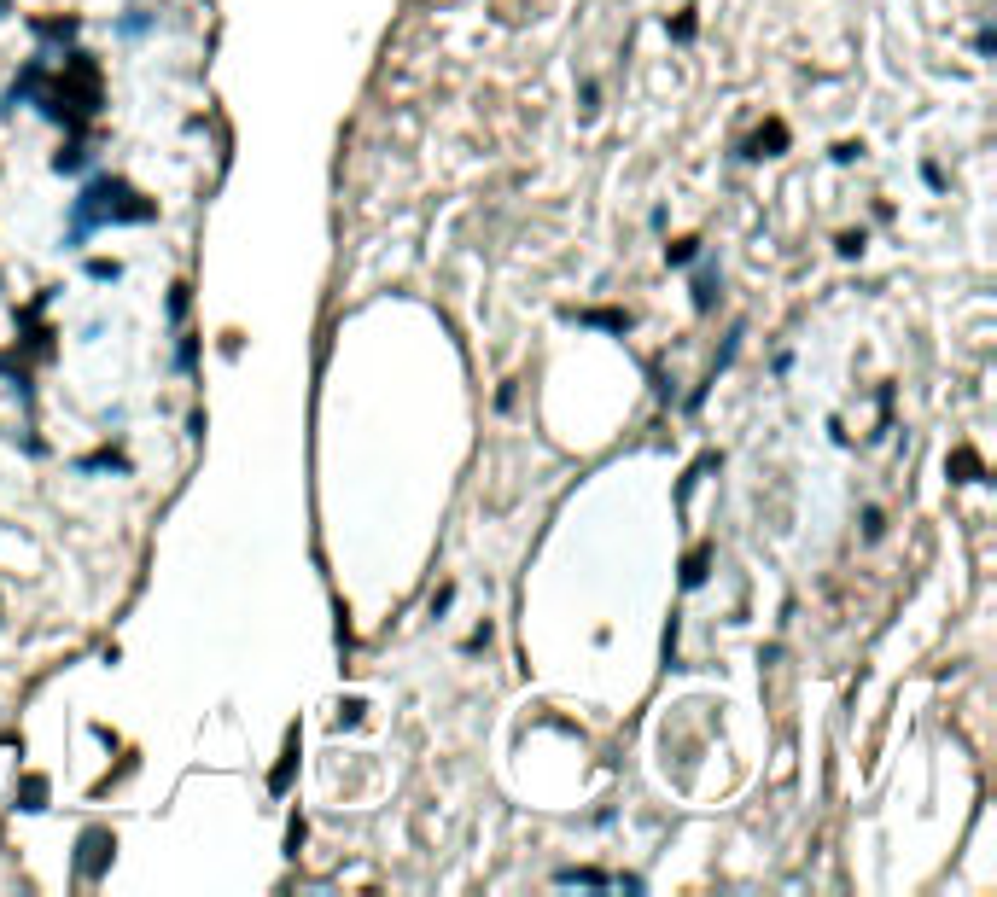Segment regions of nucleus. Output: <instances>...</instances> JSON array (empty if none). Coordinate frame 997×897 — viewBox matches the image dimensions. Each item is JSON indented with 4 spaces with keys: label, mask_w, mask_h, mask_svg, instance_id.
I'll return each mask as SVG.
<instances>
[{
    "label": "nucleus",
    "mask_w": 997,
    "mask_h": 897,
    "mask_svg": "<svg viewBox=\"0 0 997 897\" xmlns=\"http://www.w3.org/2000/svg\"><path fill=\"white\" fill-rule=\"evenodd\" d=\"M782 146H788V129H782V123H770V129H758V134H753V146H747V158H776V152H782Z\"/></svg>",
    "instance_id": "obj_4"
},
{
    "label": "nucleus",
    "mask_w": 997,
    "mask_h": 897,
    "mask_svg": "<svg viewBox=\"0 0 997 897\" xmlns=\"http://www.w3.org/2000/svg\"><path fill=\"white\" fill-rule=\"evenodd\" d=\"M951 472H963V478H974V472H980V461H974V455H968V449H963V455H957V461H951Z\"/></svg>",
    "instance_id": "obj_10"
},
{
    "label": "nucleus",
    "mask_w": 997,
    "mask_h": 897,
    "mask_svg": "<svg viewBox=\"0 0 997 897\" xmlns=\"http://www.w3.org/2000/svg\"><path fill=\"white\" fill-rule=\"evenodd\" d=\"M0 12H6V0H0Z\"/></svg>",
    "instance_id": "obj_12"
},
{
    "label": "nucleus",
    "mask_w": 997,
    "mask_h": 897,
    "mask_svg": "<svg viewBox=\"0 0 997 897\" xmlns=\"http://www.w3.org/2000/svg\"><path fill=\"white\" fill-rule=\"evenodd\" d=\"M560 886H607L601 868H560Z\"/></svg>",
    "instance_id": "obj_5"
},
{
    "label": "nucleus",
    "mask_w": 997,
    "mask_h": 897,
    "mask_svg": "<svg viewBox=\"0 0 997 897\" xmlns=\"http://www.w3.org/2000/svg\"><path fill=\"white\" fill-rule=\"evenodd\" d=\"M105 863H111V833H105V828H88V833H82V874L94 880Z\"/></svg>",
    "instance_id": "obj_3"
},
{
    "label": "nucleus",
    "mask_w": 997,
    "mask_h": 897,
    "mask_svg": "<svg viewBox=\"0 0 997 897\" xmlns=\"http://www.w3.org/2000/svg\"><path fill=\"white\" fill-rule=\"evenodd\" d=\"M88 274H94V280H117L123 268H117V263H88Z\"/></svg>",
    "instance_id": "obj_11"
},
{
    "label": "nucleus",
    "mask_w": 997,
    "mask_h": 897,
    "mask_svg": "<svg viewBox=\"0 0 997 897\" xmlns=\"http://www.w3.org/2000/svg\"><path fill=\"white\" fill-rule=\"evenodd\" d=\"M712 298H718V274L706 268V274L694 280V309H712Z\"/></svg>",
    "instance_id": "obj_6"
},
{
    "label": "nucleus",
    "mask_w": 997,
    "mask_h": 897,
    "mask_svg": "<svg viewBox=\"0 0 997 897\" xmlns=\"http://www.w3.org/2000/svg\"><path fill=\"white\" fill-rule=\"evenodd\" d=\"M152 216H158L152 199H140L135 187H123L117 175H100L82 199L70 204V245H82L100 222H152Z\"/></svg>",
    "instance_id": "obj_1"
},
{
    "label": "nucleus",
    "mask_w": 997,
    "mask_h": 897,
    "mask_svg": "<svg viewBox=\"0 0 997 897\" xmlns=\"http://www.w3.org/2000/svg\"><path fill=\"white\" fill-rule=\"evenodd\" d=\"M683 583H688V589H700V583H706V548H694V554H688Z\"/></svg>",
    "instance_id": "obj_8"
},
{
    "label": "nucleus",
    "mask_w": 997,
    "mask_h": 897,
    "mask_svg": "<svg viewBox=\"0 0 997 897\" xmlns=\"http://www.w3.org/2000/svg\"><path fill=\"white\" fill-rule=\"evenodd\" d=\"M665 263H671V268L694 263V239H677V245H665Z\"/></svg>",
    "instance_id": "obj_9"
},
{
    "label": "nucleus",
    "mask_w": 997,
    "mask_h": 897,
    "mask_svg": "<svg viewBox=\"0 0 997 897\" xmlns=\"http://www.w3.org/2000/svg\"><path fill=\"white\" fill-rule=\"evenodd\" d=\"M35 105L53 117V123H70V129H82L94 111H100V65L88 59V53H70L65 70H59V82H47Z\"/></svg>",
    "instance_id": "obj_2"
},
{
    "label": "nucleus",
    "mask_w": 997,
    "mask_h": 897,
    "mask_svg": "<svg viewBox=\"0 0 997 897\" xmlns=\"http://www.w3.org/2000/svg\"><path fill=\"white\" fill-rule=\"evenodd\" d=\"M24 810H47V781H41V775L24 781Z\"/></svg>",
    "instance_id": "obj_7"
}]
</instances>
